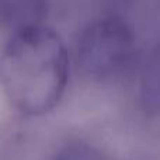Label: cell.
Returning <instances> with one entry per match:
<instances>
[{
	"mask_svg": "<svg viewBox=\"0 0 160 160\" xmlns=\"http://www.w3.org/2000/svg\"><path fill=\"white\" fill-rule=\"evenodd\" d=\"M52 160H107L102 152L86 141H70L59 148Z\"/></svg>",
	"mask_w": 160,
	"mask_h": 160,
	"instance_id": "5",
	"label": "cell"
},
{
	"mask_svg": "<svg viewBox=\"0 0 160 160\" xmlns=\"http://www.w3.org/2000/svg\"><path fill=\"white\" fill-rule=\"evenodd\" d=\"M138 100L146 115H160V41L150 48L142 62Z\"/></svg>",
	"mask_w": 160,
	"mask_h": 160,
	"instance_id": "3",
	"label": "cell"
},
{
	"mask_svg": "<svg viewBox=\"0 0 160 160\" xmlns=\"http://www.w3.org/2000/svg\"><path fill=\"white\" fill-rule=\"evenodd\" d=\"M52 0H0V25L10 32L44 24Z\"/></svg>",
	"mask_w": 160,
	"mask_h": 160,
	"instance_id": "4",
	"label": "cell"
},
{
	"mask_svg": "<svg viewBox=\"0 0 160 160\" xmlns=\"http://www.w3.org/2000/svg\"><path fill=\"white\" fill-rule=\"evenodd\" d=\"M72 51L53 27L28 25L8 34L0 52V86L7 102L21 115L44 117L68 93Z\"/></svg>",
	"mask_w": 160,
	"mask_h": 160,
	"instance_id": "1",
	"label": "cell"
},
{
	"mask_svg": "<svg viewBox=\"0 0 160 160\" xmlns=\"http://www.w3.org/2000/svg\"><path fill=\"white\" fill-rule=\"evenodd\" d=\"M136 47V32L127 18L117 14L94 17L76 35L73 68L93 83L114 82L131 66Z\"/></svg>",
	"mask_w": 160,
	"mask_h": 160,
	"instance_id": "2",
	"label": "cell"
}]
</instances>
